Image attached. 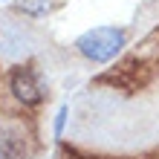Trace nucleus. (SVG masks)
<instances>
[{
    "mask_svg": "<svg viewBox=\"0 0 159 159\" xmlns=\"http://www.w3.org/2000/svg\"><path fill=\"white\" fill-rule=\"evenodd\" d=\"M17 9L23 15H29V17H41L49 9V0H17Z\"/></svg>",
    "mask_w": 159,
    "mask_h": 159,
    "instance_id": "20e7f679",
    "label": "nucleus"
},
{
    "mask_svg": "<svg viewBox=\"0 0 159 159\" xmlns=\"http://www.w3.org/2000/svg\"><path fill=\"white\" fill-rule=\"evenodd\" d=\"M26 156V136L20 130L0 133V159H23Z\"/></svg>",
    "mask_w": 159,
    "mask_h": 159,
    "instance_id": "7ed1b4c3",
    "label": "nucleus"
},
{
    "mask_svg": "<svg viewBox=\"0 0 159 159\" xmlns=\"http://www.w3.org/2000/svg\"><path fill=\"white\" fill-rule=\"evenodd\" d=\"M127 35L121 26H93L84 35H78L75 49L93 64H107L125 49Z\"/></svg>",
    "mask_w": 159,
    "mask_h": 159,
    "instance_id": "f257e3e1",
    "label": "nucleus"
},
{
    "mask_svg": "<svg viewBox=\"0 0 159 159\" xmlns=\"http://www.w3.org/2000/svg\"><path fill=\"white\" fill-rule=\"evenodd\" d=\"M9 93L23 107H38L43 101V87L35 75V70H29V67H15L9 72Z\"/></svg>",
    "mask_w": 159,
    "mask_h": 159,
    "instance_id": "f03ea898",
    "label": "nucleus"
}]
</instances>
